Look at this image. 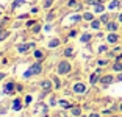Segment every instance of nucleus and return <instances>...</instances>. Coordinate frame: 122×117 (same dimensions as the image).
<instances>
[{"label":"nucleus","instance_id":"obj_31","mask_svg":"<svg viewBox=\"0 0 122 117\" xmlns=\"http://www.w3.org/2000/svg\"><path fill=\"white\" fill-rule=\"evenodd\" d=\"M39 30H41V27H39V25H36L35 28H33V31H35V33H38V31H39Z\"/></svg>","mask_w":122,"mask_h":117},{"label":"nucleus","instance_id":"obj_27","mask_svg":"<svg viewBox=\"0 0 122 117\" xmlns=\"http://www.w3.org/2000/svg\"><path fill=\"white\" fill-rule=\"evenodd\" d=\"M100 22H108V16L103 14V16H102V19H100Z\"/></svg>","mask_w":122,"mask_h":117},{"label":"nucleus","instance_id":"obj_13","mask_svg":"<svg viewBox=\"0 0 122 117\" xmlns=\"http://www.w3.org/2000/svg\"><path fill=\"white\" fill-rule=\"evenodd\" d=\"M113 69H114L116 72H121V70H122V63H119V61H117V63L113 66Z\"/></svg>","mask_w":122,"mask_h":117},{"label":"nucleus","instance_id":"obj_28","mask_svg":"<svg viewBox=\"0 0 122 117\" xmlns=\"http://www.w3.org/2000/svg\"><path fill=\"white\" fill-rule=\"evenodd\" d=\"M25 103H27V105H28V103H31V97H30V95L25 97Z\"/></svg>","mask_w":122,"mask_h":117},{"label":"nucleus","instance_id":"obj_4","mask_svg":"<svg viewBox=\"0 0 122 117\" xmlns=\"http://www.w3.org/2000/svg\"><path fill=\"white\" fill-rule=\"evenodd\" d=\"M31 47H35V44H20L19 45V52L20 53H25L28 49H31Z\"/></svg>","mask_w":122,"mask_h":117},{"label":"nucleus","instance_id":"obj_9","mask_svg":"<svg viewBox=\"0 0 122 117\" xmlns=\"http://www.w3.org/2000/svg\"><path fill=\"white\" fill-rule=\"evenodd\" d=\"M97 80H99V70H97L96 73H92V75H91V78H89V81H91V84H94V83H96Z\"/></svg>","mask_w":122,"mask_h":117},{"label":"nucleus","instance_id":"obj_2","mask_svg":"<svg viewBox=\"0 0 122 117\" xmlns=\"http://www.w3.org/2000/svg\"><path fill=\"white\" fill-rule=\"evenodd\" d=\"M69 72H71V64L69 63L63 61V63L58 64V73L60 75H66V73H69Z\"/></svg>","mask_w":122,"mask_h":117},{"label":"nucleus","instance_id":"obj_14","mask_svg":"<svg viewBox=\"0 0 122 117\" xmlns=\"http://www.w3.org/2000/svg\"><path fill=\"white\" fill-rule=\"evenodd\" d=\"M91 39V34H88V33H85V34L81 36V42H88Z\"/></svg>","mask_w":122,"mask_h":117},{"label":"nucleus","instance_id":"obj_29","mask_svg":"<svg viewBox=\"0 0 122 117\" xmlns=\"http://www.w3.org/2000/svg\"><path fill=\"white\" fill-rule=\"evenodd\" d=\"M80 19H81V17H80V16H74V17H72V20H74V22H78Z\"/></svg>","mask_w":122,"mask_h":117},{"label":"nucleus","instance_id":"obj_33","mask_svg":"<svg viewBox=\"0 0 122 117\" xmlns=\"http://www.w3.org/2000/svg\"><path fill=\"white\" fill-rule=\"evenodd\" d=\"M105 50H107V47H105V45H102L100 49H99V52H105Z\"/></svg>","mask_w":122,"mask_h":117},{"label":"nucleus","instance_id":"obj_26","mask_svg":"<svg viewBox=\"0 0 122 117\" xmlns=\"http://www.w3.org/2000/svg\"><path fill=\"white\" fill-rule=\"evenodd\" d=\"M64 53H66V56H71V55H72V49H71V47H69V49H66Z\"/></svg>","mask_w":122,"mask_h":117},{"label":"nucleus","instance_id":"obj_32","mask_svg":"<svg viewBox=\"0 0 122 117\" xmlns=\"http://www.w3.org/2000/svg\"><path fill=\"white\" fill-rule=\"evenodd\" d=\"M99 64H100V66H105V64H107V61H105V59H100V61H99Z\"/></svg>","mask_w":122,"mask_h":117},{"label":"nucleus","instance_id":"obj_15","mask_svg":"<svg viewBox=\"0 0 122 117\" xmlns=\"http://www.w3.org/2000/svg\"><path fill=\"white\" fill-rule=\"evenodd\" d=\"M72 114H74V116H80V114H81V109H80V108H72Z\"/></svg>","mask_w":122,"mask_h":117},{"label":"nucleus","instance_id":"obj_22","mask_svg":"<svg viewBox=\"0 0 122 117\" xmlns=\"http://www.w3.org/2000/svg\"><path fill=\"white\" fill-rule=\"evenodd\" d=\"M52 3H53V0H46V2H44V6H46V8H49Z\"/></svg>","mask_w":122,"mask_h":117},{"label":"nucleus","instance_id":"obj_6","mask_svg":"<svg viewBox=\"0 0 122 117\" xmlns=\"http://www.w3.org/2000/svg\"><path fill=\"white\" fill-rule=\"evenodd\" d=\"M100 83H102V84H105V86L110 84V83H113V77H111V75H107V77H103L100 80Z\"/></svg>","mask_w":122,"mask_h":117},{"label":"nucleus","instance_id":"obj_19","mask_svg":"<svg viewBox=\"0 0 122 117\" xmlns=\"http://www.w3.org/2000/svg\"><path fill=\"white\" fill-rule=\"evenodd\" d=\"M24 2H25V0H16V2H14V3H13V6H19V5H22V3H24Z\"/></svg>","mask_w":122,"mask_h":117},{"label":"nucleus","instance_id":"obj_18","mask_svg":"<svg viewBox=\"0 0 122 117\" xmlns=\"http://www.w3.org/2000/svg\"><path fill=\"white\" fill-rule=\"evenodd\" d=\"M102 11H103V5H102V3L96 5V13H102Z\"/></svg>","mask_w":122,"mask_h":117},{"label":"nucleus","instance_id":"obj_7","mask_svg":"<svg viewBox=\"0 0 122 117\" xmlns=\"http://www.w3.org/2000/svg\"><path fill=\"white\" fill-rule=\"evenodd\" d=\"M20 108H22L20 100H19V98H16V100H14V103H13V109H14V111H19Z\"/></svg>","mask_w":122,"mask_h":117},{"label":"nucleus","instance_id":"obj_5","mask_svg":"<svg viewBox=\"0 0 122 117\" xmlns=\"http://www.w3.org/2000/svg\"><path fill=\"white\" fill-rule=\"evenodd\" d=\"M14 88H16V84L14 83H6V86H5V92L6 94H10V92H13V91H14Z\"/></svg>","mask_w":122,"mask_h":117},{"label":"nucleus","instance_id":"obj_34","mask_svg":"<svg viewBox=\"0 0 122 117\" xmlns=\"http://www.w3.org/2000/svg\"><path fill=\"white\" fill-rule=\"evenodd\" d=\"M89 117H99V114H91Z\"/></svg>","mask_w":122,"mask_h":117},{"label":"nucleus","instance_id":"obj_16","mask_svg":"<svg viewBox=\"0 0 122 117\" xmlns=\"http://www.w3.org/2000/svg\"><path fill=\"white\" fill-rule=\"evenodd\" d=\"M91 27H92V28H99V27H100V20H92V24H91Z\"/></svg>","mask_w":122,"mask_h":117},{"label":"nucleus","instance_id":"obj_36","mask_svg":"<svg viewBox=\"0 0 122 117\" xmlns=\"http://www.w3.org/2000/svg\"><path fill=\"white\" fill-rule=\"evenodd\" d=\"M117 80H119V81H122V73L119 75V78H117Z\"/></svg>","mask_w":122,"mask_h":117},{"label":"nucleus","instance_id":"obj_37","mask_svg":"<svg viewBox=\"0 0 122 117\" xmlns=\"http://www.w3.org/2000/svg\"><path fill=\"white\" fill-rule=\"evenodd\" d=\"M119 20H121V22H122V14H119Z\"/></svg>","mask_w":122,"mask_h":117},{"label":"nucleus","instance_id":"obj_10","mask_svg":"<svg viewBox=\"0 0 122 117\" xmlns=\"http://www.w3.org/2000/svg\"><path fill=\"white\" fill-rule=\"evenodd\" d=\"M41 86H42V88L46 89V91H49V89L52 88V83L49 81V80H46V81H42V83H41Z\"/></svg>","mask_w":122,"mask_h":117},{"label":"nucleus","instance_id":"obj_35","mask_svg":"<svg viewBox=\"0 0 122 117\" xmlns=\"http://www.w3.org/2000/svg\"><path fill=\"white\" fill-rule=\"evenodd\" d=\"M3 77H5V73H2V72H0V80H2Z\"/></svg>","mask_w":122,"mask_h":117},{"label":"nucleus","instance_id":"obj_30","mask_svg":"<svg viewBox=\"0 0 122 117\" xmlns=\"http://www.w3.org/2000/svg\"><path fill=\"white\" fill-rule=\"evenodd\" d=\"M75 5H77L75 0H71V2H69V6H75Z\"/></svg>","mask_w":122,"mask_h":117},{"label":"nucleus","instance_id":"obj_8","mask_svg":"<svg viewBox=\"0 0 122 117\" xmlns=\"http://www.w3.org/2000/svg\"><path fill=\"white\" fill-rule=\"evenodd\" d=\"M108 42H111V44L117 42V34H114V33H111V34H108Z\"/></svg>","mask_w":122,"mask_h":117},{"label":"nucleus","instance_id":"obj_1","mask_svg":"<svg viewBox=\"0 0 122 117\" xmlns=\"http://www.w3.org/2000/svg\"><path fill=\"white\" fill-rule=\"evenodd\" d=\"M41 70H42V66H41V63H35L31 67H30L28 70L24 73V77L28 78V77H31V75H38V73H41Z\"/></svg>","mask_w":122,"mask_h":117},{"label":"nucleus","instance_id":"obj_12","mask_svg":"<svg viewBox=\"0 0 122 117\" xmlns=\"http://www.w3.org/2000/svg\"><path fill=\"white\" fill-rule=\"evenodd\" d=\"M60 45V41H58V39H52L50 42H49V47H50V49H53V47H58Z\"/></svg>","mask_w":122,"mask_h":117},{"label":"nucleus","instance_id":"obj_38","mask_svg":"<svg viewBox=\"0 0 122 117\" xmlns=\"http://www.w3.org/2000/svg\"><path fill=\"white\" fill-rule=\"evenodd\" d=\"M119 109H121V111H122V103H121V106H119Z\"/></svg>","mask_w":122,"mask_h":117},{"label":"nucleus","instance_id":"obj_11","mask_svg":"<svg viewBox=\"0 0 122 117\" xmlns=\"http://www.w3.org/2000/svg\"><path fill=\"white\" fill-rule=\"evenodd\" d=\"M108 30L110 31H114V30H117V24H114V22H108Z\"/></svg>","mask_w":122,"mask_h":117},{"label":"nucleus","instance_id":"obj_25","mask_svg":"<svg viewBox=\"0 0 122 117\" xmlns=\"http://www.w3.org/2000/svg\"><path fill=\"white\" fill-rule=\"evenodd\" d=\"M88 3H91V5H99V3H100V0H88Z\"/></svg>","mask_w":122,"mask_h":117},{"label":"nucleus","instance_id":"obj_20","mask_svg":"<svg viewBox=\"0 0 122 117\" xmlns=\"http://www.w3.org/2000/svg\"><path fill=\"white\" fill-rule=\"evenodd\" d=\"M8 36V31H3L2 33V30H0V41H2V39H5Z\"/></svg>","mask_w":122,"mask_h":117},{"label":"nucleus","instance_id":"obj_3","mask_svg":"<svg viewBox=\"0 0 122 117\" xmlns=\"http://www.w3.org/2000/svg\"><path fill=\"white\" fill-rule=\"evenodd\" d=\"M74 91H75L77 94H83L85 91H86V86H85V84H81V83H77V84L74 86Z\"/></svg>","mask_w":122,"mask_h":117},{"label":"nucleus","instance_id":"obj_17","mask_svg":"<svg viewBox=\"0 0 122 117\" xmlns=\"http://www.w3.org/2000/svg\"><path fill=\"white\" fill-rule=\"evenodd\" d=\"M119 6V2L117 0H114V2H111V3H110V10H114V8H117Z\"/></svg>","mask_w":122,"mask_h":117},{"label":"nucleus","instance_id":"obj_21","mask_svg":"<svg viewBox=\"0 0 122 117\" xmlns=\"http://www.w3.org/2000/svg\"><path fill=\"white\" fill-rule=\"evenodd\" d=\"M83 17L86 19V20H92V14H91V13H86V14L83 16Z\"/></svg>","mask_w":122,"mask_h":117},{"label":"nucleus","instance_id":"obj_24","mask_svg":"<svg viewBox=\"0 0 122 117\" xmlns=\"http://www.w3.org/2000/svg\"><path fill=\"white\" fill-rule=\"evenodd\" d=\"M60 105H61V106H64V108H69V106H71V105H69L67 102H64V100H61V102H60Z\"/></svg>","mask_w":122,"mask_h":117},{"label":"nucleus","instance_id":"obj_23","mask_svg":"<svg viewBox=\"0 0 122 117\" xmlns=\"http://www.w3.org/2000/svg\"><path fill=\"white\" fill-rule=\"evenodd\" d=\"M35 56L38 58V59H39V58H42V52H39V50H36V52H35Z\"/></svg>","mask_w":122,"mask_h":117}]
</instances>
